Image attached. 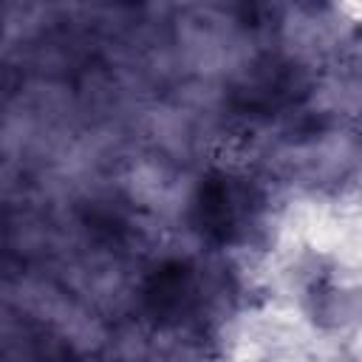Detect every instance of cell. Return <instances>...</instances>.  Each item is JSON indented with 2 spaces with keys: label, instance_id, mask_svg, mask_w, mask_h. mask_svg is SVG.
Returning <instances> with one entry per match:
<instances>
[{
  "label": "cell",
  "instance_id": "obj_1",
  "mask_svg": "<svg viewBox=\"0 0 362 362\" xmlns=\"http://www.w3.org/2000/svg\"><path fill=\"white\" fill-rule=\"evenodd\" d=\"M249 192L229 178H206L198 189V221L201 229L218 240H229L235 229H240V218L246 215Z\"/></svg>",
  "mask_w": 362,
  "mask_h": 362
},
{
  "label": "cell",
  "instance_id": "obj_2",
  "mask_svg": "<svg viewBox=\"0 0 362 362\" xmlns=\"http://www.w3.org/2000/svg\"><path fill=\"white\" fill-rule=\"evenodd\" d=\"M189 294H192V277H189L187 266L170 263L153 277V283L147 288V303H150L153 314L178 317L187 308Z\"/></svg>",
  "mask_w": 362,
  "mask_h": 362
}]
</instances>
